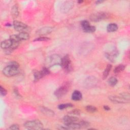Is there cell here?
Listing matches in <instances>:
<instances>
[{
  "label": "cell",
  "mask_w": 130,
  "mask_h": 130,
  "mask_svg": "<svg viewBox=\"0 0 130 130\" xmlns=\"http://www.w3.org/2000/svg\"><path fill=\"white\" fill-rule=\"evenodd\" d=\"M24 126L28 129H42L43 124L39 120H33L26 121L24 123Z\"/></svg>",
  "instance_id": "6da1fadb"
},
{
  "label": "cell",
  "mask_w": 130,
  "mask_h": 130,
  "mask_svg": "<svg viewBox=\"0 0 130 130\" xmlns=\"http://www.w3.org/2000/svg\"><path fill=\"white\" fill-rule=\"evenodd\" d=\"M62 58L58 54H53L47 58L46 60V64L48 67L55 65H61Z\"/></svg>",
  "instance_id": "7a4b0ae2"
},
{
  "label": "cell",
  "mask_w": 130,
  "mask_h": 130,
  "mask_svg": "<svg viewBox=\"0 0 130 130\" xmlns=\"http://www.w3.org/2000/svg\"><path fill=\"white\" fill-rule=\"evenodd\" d=\"M19 72V68L8 65L3 70V73L7 77L14 76L17 75Z\"/></svg>",
  "instance_id": "3957f363"
},
{
  "label": "cell",
  "mask_w": 130,
  "mask_h": 130,
  "mask_svg": "<svg viewBox=\"0 0 130 130\" xmlns=\"http://www.w3.org/2000/svg\"><path fill=\"white\" fill-rule=\"evenodd\" d=\"M109 17V15L108 13L104 12H99L91 14L89 17V19L92 21L98 22L106 19Z\"/></svg>",
  "instance_id": "277c9868"
},
{
  "label": "cell",
  "mask_w": 130,
  "mask_h": 130,
  "mask_svg": "<svg viewBox=\"0 0 130 130\" xmlns=\"http://www.w3.org/2000/svg\"><path fill=\"white\" fill-rule=\"evenodd\" d=\"M13 25L14 29L20 32H28V31H30V28L26 24L17 20H15L13 22Z\"/></svg>",
  "instance_id": "5b68a950"
},
{
  "label": "cell",
  "mask_w": 130,
  "mask_h": 130,
  "mask_svg": "<svg viewBox=\"0 0 130 130\" xmlns=\"http://www.w3.org/2000/svg\"><path fill=\"white\" fill-rule=\"evenodd\" d=\"M70 87V84L66 83L57 88L54 92V95L57 98H60L64 95L68 91Z\"/></svg>",
  "instance_id": "8992f818"
},
{
  "label": "cell",
  "mask_w": 130,
  "mask_h": 130,
  "mask_svg": "<svg viewBox=\"0 0 130 130\" xmlns=\"http://www.w3.org/2000/svg\"><path fill=\"white\" fill-rule=\"evenodd\" d=\"M61 66L67 72H70L72 69V64L70 58L68 55H65L62 58Z\"/></svg>",
  "instance_id": "52a82bcc"
},
{
  "label": "cell",
  "mask_w": 130,
  "mask_h": 130,
  "mask_svg": "<svg viewBox=\"0 0 130 130\" xmlns=\"http://www.w3.org/2000/svg\"><path fill=\"white\" fill-rule=\"evenodd\" d=\"M81 25L83 30L85 32L92 33L95 31V27L92 25H90L89 21L86 20H82L81 22Z\"/></svg>",
  "instance_id": "ba28073f"
},
{
  "label": "cell",
  "mask_w": 130,
  "mask_h": 130,
  "mask_svg": "<svg viewBox=\"0 0 130 130\" xmlns=\"http://www.w3.org/2000/svg\"><path fill=\"white\" fill-rule=\"evenodd\" d=\"M109 99L113 103H127L129 102V101L126 100V99H124L121 95L120 96H116V95H111L109 96Z\"/></svg>",
  "instance_id": "9c48e42d"
},
{
  "label": "cell",
  "mask_w": 130,
  "mask_h": 130,
  "mask_svg": "<svg viewBox=\"0 0 130 130\" xmlns=\"http://www.w3.org/2000/svg\"><path fill=\"white\" fill-rule=\"evenodd\" d=\"M74 6V3L72 1H66L60 7L61 11L63 13H67L70 11Z\"/></svg>",
  "instance_id": "30bf717a"
},
{
  "label": "cell",
  "mask_w": 130,
  "mask_h": 130,
  "mask_svg": "<svg viewBox=\"0 0 130 130\" xmlns=\"http://www.w3.org/2000/svg\"><path fill=\"white\" fill-rule=\"evenodd\" d=\"M53 30V28L51 27H43L40 29H39L38 30L36 31V34L39 36H44L46 35H48L50 33L52 32Z\"/></svg>",
  "instance_id": "8fae6325"
},
{
  "label": "cell",
  "mask_w": 130,
  "mask_h": 130,
  "mask_svg": "<svg viewBox=\"0 0 130 130\" xmlns=\"http://www.w3.org/2000/svg\"><path fill=\"white\" fill-rule=\"evenodd\" d=\"M78 120V118L77 117L73 116H69L66 115L63 117V121L64 122V124H67L68 123L75 122Z\"/></svg>",
  "instance_id": "7c38bea8"
},
{
  "label": "cell",
  "mask_w": 130,
  "mask_h": 130,
  "mask_svg": "<svg viewBox=\"0 0 130 130\" xmlns=\"http://www.w3.org/2000/svg\"><path fill=\"white\" fill-rule=\"evenodd\" d=\"M12 42L9 39L7 40H5L1 42V47L3 49H10L12 46Z\"/></svg>",
  "instance_id": "4fadbf2b"
},
{
  "label": "cell",
  "mask_w": 130,
  "mask_h": 130,
  "mask_svg": "<svg viewBox=\"0 0 130 130\" xmlns=\"http://www.w3.org/2000/svg\"><path fill=\"white\" fill-rule=\"evenodd\" d=\"M106 57L110 60L111 61L114 62L115 61V59L116 56L118 55V51L117 50L113 51L111 53H106Z\"/></svg>",
  "instance_id": "5bb4252c"
},
{
  "label": "cell",
  "mask_w": 130,
  "mask_h": 130,
  "mask_svg": "<svg viewBox=\"0 0 130 130\" xmlns=\"http://www.w3.org/2000/svg\"><path fill=\"white\" fill-rule=\"evenodd\" d=\"M65 126L68 128V129H77L81 128V126L80 123H76V122L65 124Z\"/></svg>",
  "instance_id": "9a60e30c"
},
{
  "label": "cell",
  "mask_w": 130,
  "mask_h": 130,
  "mask_svg": "<svg viewBox=\"0 0 130 130\" xmlns=\"http://www.w3.org/2000/svg\"><path fill=\"white\" fill-rule=\"evenodd\" d=\"M82 98V94L78 90H75L72 94V99L74 101H79Z\"/></svg>",
  "instance_id": "2e32d148"
},
{
  "label": "cell",
  "mask_w": 130,
  "mask_h": 130,
  "mask_svg": "<svg viewBox=\"0 0 130 130\" xmlns=\"http://www.w3.org/2000/svg\"><path fill=\"white\" fill-rule=\"evenodd\" d=\"M118 28L117 25L116 23H110L108 25L107 27V30L108 32H114L116 31Z\"/></svg>",
  "instance_id": "e0dca14e"
},
{
  "label": "cell",
  "mask_w": 130,
  "mask_h": 130,
  "mask_svg": "<svg viewBox=\"0 0 130 130\" xmlns=\"http://www.w3.org/2000/svg\"><path fill=\"white\" fill-rule=\"evenodd\" d=\"M19 39L21 40H27L29 38V35L27 32H19L17 35Z\"/></svg>",
  "instance_id": "ac0fdd59"
},
{
  "label": "cell",
  "mask_w": 130,
  "mask_h": 130,
  "mask_svg": "<svg viewBox=\"0 0 130 130\" xmlns=\"http://www.w3.org/2000/svg\"><path fill=\"white\" fill-rule=\"evenodd\" d=\"M41 111L45 115L48 116H52L54 115V113L53 111L51 110L50 109H49L47 108L42 107L41 108Z\"/></svg>",
  "instance_id": "d6986e66"
},
{
  "label": "cell",
  "mask_w": 130,
  "mask_h": 130,
  "mask_svg": "<svg viewBox=\"0 0 130 130\" xmlns=\"http://www.w3.org/2000/svg\"><path fill=\"white\" fill-rule=\"evenodd\" d=\"M112 68V65L110 64H108L107 66V67L106 68L105 70H104L103 74V79H105L108 76L110 71H111V69Z\"/></svg>",
  "instance_id": "ffe728a7"
},
{
  "label": "cell",
  "mask_w": 130,
  "mask_h": 130,
  "mask_svg": "<svg viewBox=\"0 0 130 130\" xmlns=\"http://www.w3.org/2000/svg\"><path fill=\"white\" fill-rule=\"evenodd\" d=\"M11 14L14 17H17L19 15V11H18V7L17 5H15L13 6L11 9Z\"/></svg>",
  "instance_id": "44dd1931"
},
{
  "label": "cell",
  "mask_w": 130,
  "mask_h": 130,
  "mask_svg": "<svg viewBox=\"0 0 130 130\" xmlns=\"http://www.w3.org/2000/svg\"><path fill=\"white\" fill-rule=\"evenodd\" d=\"M125 67L124 64H119L118 66H116L114 69V72L115 73V74H117V73H119L120 72H121L122 71H123L124 69H125Z\"/></svg>",
  "instance_id": "7402d4cb"
},
{
  "label": "cell",
  "mask_w": 130,
  "mask_h": 130,
  "mask_svg": "<svg viewBox=\"0 0 130 130\" xmlns=\"http://www.w3.org/2000/svg\"><path fill=\"white\" fill-rule=\"evenodd\" d=\"M34 78H35V81H38L40 79L42 78V77H44L41 71H36L34 73Z\"/></svg>",
  "instance_id": "603a6c76"
},
{
  "label": "cell",
  "mask_w": 130,
  "mask_h": 130,
  "mask_svg": "<svg viewBox=\"0 0 130 130\" xmlns=\"http://www.w3.org/2000/svg\"><path fill=\"white\" fill-rule=\"evenodd\" d=\"M108 84L111 86H115L118 82V80L117 79L114 77H112L111 78H110L108 80Z\"/></svg>",
  "instance_id": "cb8c5ba5"
},
{
  "label": "cell",
  "mask_w": 130,
  "mask_h": 130,
  "mask_svg": "<svg viewBox=\"0 0 130 130\" xmlns=\"http://www.w3.org/2000/svg\"><path fill=\"white\" fill-rule=\"evenodd\" d=\"M73 106V105L71 103L62 104H60L58 106V108L60 110H63V109H66L69 107H72Z\"/></svg>",
  "instance_id": "d4e9b609"
},
{
  "label": "cell",
  "mask_w": 130,
  "mask_h": 130,
  "mask_svg": "<svg viewBox=\"0 0 130 130\" xmlns=\"http://www.w3.org/2000/svg\"><path fill=\"white\" fill-rule=\"evenodd\" d=\"M86 110L89 112H94L97 111V108L92 105H87L86 107Z\"/></svg>",
  "instance_id": "484cf974"
},
{
  "label": "cell",
  "mask_w": 130,
  "mask_h": 130,
  "mask_svg": "<svg viewBox=\"0 0 130 130\" xmlns=\"http://www.w3.org/2000/svg\"><path fill=\"white\" fill-rule=\"evenodd\" d=\"M49 40L50 39L46 37H40L35 39L34 41H47Z\"/></svg>",
  "instance_id": "4316f807"
},
{
  "label": "cell",
  "mask_w": 130,
  "mask_h": 130,
  "mask_svg": "<svg viewBox=\"0 0 130 130\" xmlns=\"http://www.w3.org/2000/svg\"><path fill=\"white\" fill-rule=\"evenodd\" d=\"M80 124L81 126V128H86L90 125V123L84 120L80 121Z\"/></svg>",
  "instance_id": "83f0119b"
},
{
  "label": "cell",
  "mask_w": 130,
  "mask_h": 130,
  "mask_svg": "<svg viewBox=\"0 0 130 130\" xmlns=\"http://www.w3.org/2000/svg\"><path fill=\"white\" fill-rule=\"evenodd\" d=\"M0 92H1V95L2 96H5L7 93L6 89L3 87L2 86H1L0 87Z\"/></svg>",
  "instance_id": "f1b7e54d"
},
{
  "label": "cell",
  "mask_w": 130,
  "mask_h": 130,
  "mask_svg": "<svg viewBox=\"0 0 130 130\" xmlns=\"http://www.w3.org/2000/svg\"><path fill=\"white\" fill-rule=\"evenodd\" d=\"M8 65L12 66H13V67H17V68H19V65L18 63L16 61H12L10 62L9 63Z\"/></svg>",
  "instance_id": "f546056e"
},
{
  "label": "cell",
  "mask_w": 130,
  "mask_h": 130,
  "mask_svg": "<svg viewBox=\"0 0 130 130\" xmlns=\"http://www.w3.org/2000/svg\"><path fill=\"white\" fill-rule=\"evenodd\" d=\"M9 129H13V130H17V129H19V125L17 124H13L9 127Z\"/></svg>",
  "instance_id": "4dcf8cb0"
},
{
  "label": "cell",
  "mask_w": 130,
  "mask_h": 130,
  "mask_svg": "<svg viewBox=\"0 0 130 130\" xmlns=\"http://www.w3.org/2000/svg\"><path fill=\"white\" fill-rule=\"evenodd\" d=\"M70 114L72 115H79L80 114V111L79 110L75 109L70 112Z\"/></svg>",
  "instance_id": "1f68e13d"
},
{
  "label": "cell",
  "mask_w": 130,
  "mask_h": 130,
  "mask_svg": "<svg viewBox=\"0 0 130 130\" xmlns=\"http://www.w3.org/2000/svg\"><path fill=\"white\" fill-rule=\"evenodd\" d=\"M104 109L105 110H106V111H109L110 110V108L107 105L104 106Z\"/></svg>",
  "instance_id": "d6a6232c"
},
{
  "label": "cell",
  "mask_w": 130,
  "mask_h": 130,
  "mask_svg": "<svg viewBox=\"0 0 130 130\" xmlns=\"http://www.w3.org/2000/svg\"><path fill=\"white\" fill-rule=\"evenodd\" d=\"M104 1H96V4H101V3H103Z\"/></svg>",
  "instance_id": "836d02e7"
},
{
  "label": "cell",
  "mask_w": 130,
  "mask_h": 130,
  "mask_svg": "<svg viewBox=\"0 0 130 130\" xmlns=\"http://www.w3.org/2000/svg\"><path fill=\"white\" fill-rule=\"evenodd\" d=\"M83 2V1H79L78 2V3H82Z\"/></svg>",
  "instance_id": "e575fe53"
}]
</instances>
